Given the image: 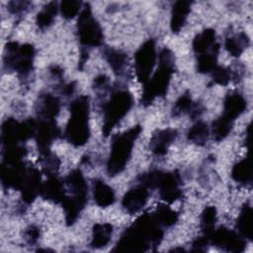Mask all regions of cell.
I'll use <instances>...</instances> for the list:
<instances>
[{
    "instance_id": "484cf974",
    "label": "cell",
    "mask_w": 253,
    "mask_h": 253,
    "mask_svg": "<svg viewBox=\"0 0 253 253\" xmlns=\"http://www.w3.org/2000/svg\"><path fill=\"white\" fill-rule=\"evenodd\" d=\"M231 177L236 183L246 185L251 182L252 179V167L250 159L248 157L242 159L236 163L231 171Z\"/></svg>"
},
{
    "instance_id": "ab89813d",
    "label": "cell",
    "mask_w": 253,
    "mask_h": 253,
    "mask_svg": "<svg viewBox=\"0 0 253 253\" xmlns=\"http://www.w3.org/2000/svg\"><path fill=\"white\" fill-rule=\"evenodd\" d=\"M39 237H40V229L37 226L31 225L30 227L27 228L25 232V239L27 240L28 243L30 244L36 243Z\"/></svg>"
},
{
    "instance_id": "b9f144b4",
    "label": "cell",
    "mask_w": 253,
    "mask_h": 253,
    "mask_svg": "<svg viewBox=\"0 0 253 253\" xmlns=\"http://www.w3.org/2000/svg\"><path fill=\"white\" fill-rule=\"evenodd\" d=\"M74 89H75L74 83H68V84H66V85H63L61 92H62L63 94H65L66 96H69V95H71V94L73 93Z\"/></svg>"
},
{
    "instance_id": "f546056e",
    "label": "cell",
    "mask_w": 253,
    "mask_h": 253,
    "mask_svg": "<svg viewBox=\"0 0 253 253\" xmlns=\"http://www.w3.org/2000/svg\"><path fill=\"white\" fill-rule=\"evenodd\" d=\"M232 125H233V122L226 119L223 116L216 119L212 123V126H211L212 137L214 138V140L220 141V140L224 139L229 134V132L232 128Z\"/></svg>"
},
{
    "instance_id": "8d00e7d4",
    "label": "cell",
    "mask_w": 253,
    "mask_h": 253,
    "mask_svg": "<svg viewBox=\"0 0 253 253\" xmlns=\"http://www.w3.org/2000/svg\"><path fill=\"white\" fill-rule=\"evenodd\" d=\"M211 76H212V80L214 81V83H216L218 85L225 86L228 84V82L231 79L232 71L226 67L216 65L214 67V69L211 71Z\"/></svg>"
},
{
    "instance_id": "5bb4252c",
    "label": "cell",
    "mask_w": 253,
    "mask_h": 253,
    "mask_svg": "<svg viewBox=\"0 0 253 253\" xmlns=\"http://www.w3.org/2000/svg\"><path fill=\"white\" fill-rule=\"evenodd\" d=\"M65 183L70 189V192L72 193L71 197H73L75 200H77L79 203L85 206L87 203L88 186L81 171L78 169L72 170L67 175Z\"/></svg>"
},
{
    "instance_id": "d6986e66",
    "label": "cell",
    "mask_w": 253,
    "mask_h": 253,
    "mask_svg": "<svg viewBox=\"0 0 253 253\" xmlns=\"http://www.w3.org/2000/svg\"><path fill=\"white\" fill-rule=\"evenodd\" d=\"M38 113L43 120H53L60 110L59 100L51 94H43L40 97L37 103Z\"/></svg>"
},
{
    "instance_id": "1f68e13d",
    "label": "cell",
    "mask_w": 253,
    "mask_h": 253,
    "mask_svg": "<svg viewBox=\"0 0 253 253\" xmlns=\"http://www.w3.org/2000/svg\"><path fill=\"white\" fill-rule=\"evenodd\" d=\"M153 217L160 225L171 226L174 223H176L178 219V214L168 206L160 205L157 207V210L153 214Z\"/></svg>"
},
{
    "instance_id": "3957f363",
    "label": "cell",
    "mask_w": 253,
    "mask_h": 253,
    "mask_svg": "<svg viewBox=\"0 0 253 253\" xmlns=\"http://www.w3.org/2000/svg\"><path fill=\"white\" fill-rule=\"evenodd\" d=\"M88 119L89 99L87 96H80L70 104V118L65 128V136L74 146H82L88 141L90 136Z\"/></svg>"
},
{
    "instance_id": "d590c367",
    "label": "cell",
    "mask_w": 253,
    "mask_h": 253,
    "mask_svg": "<svg viewBox=\"0 0 253 253\" xmlns=\"http://www.w3.org/2000/svg\"><path fill=\"white\" fill-rule=\"evenodd\" d=\"M81 8V2L75 0H65L60 3V12L65 19L74 18Z\"/></svg>"
},
{
    "instance_id": "e575fe53",
    "label": "cell",
    "mask_w": 253,
    "mask_h": 253,
    "mask_svg": "<svg viewBox=\"0 0 253 253\" xmlns=\"http://www.w3.org/2000/svg\"><path fill=\"white\" fill-rule=\"evenodd\" d=\"M42 155V171L48 175L49 177L53 176L58 168H59V160L56 156H54L53 154H51L50 152L44 153V154H41Z\"/></svg>"
},
{
    "instance_id": "7a4b0ae2",
    "label": "cell",
    "mask_w": 253,
    "mask_h": 253,
    "mask_svg": "<svg viewBox=\"0 0 253 253\" xmlns=\"http://www.w3.org/2000/svg\"><path fill=\"white\" fill-rule=\"evenodd\" d=\"M174 72V55L168 48L159 53V66L153 76L144 84L141 104L150 105L156 97L164 96L167 92L171 76Z\"/></svg>"
},
{
    "instance_id": "603a6c76",
    "label": "cell",
    "mask_w": 253,
    "mask_h": 253,
    "mask_svg": "<svg viewBox=\"0 0 253 253\" xmlns=\"http://www.w3.org/2000/svg\"><path fill=\"white\" fill-rule=\"evenodd\" d=\"M215 43V32L212 29H207L195 37L193 48L196 53L202 54L210 51Z\"/></svg>"
},
{
    "instance_id": "277c9868",
    "label": "cell",
    "mask_w": 253,
    "mask_h": 253,
    "mask_svg": "<svg viewBox=\"0 0 253 253\" xmlns=\"http://www.w3.org/2000/svg\"><path fill=\"white\" fill-rule=\"evenodd\" d=\"M140 132L141 126H135L114 137L107 163V172L110 176H116L126 168L130 158L134 141Z\"/></svg>"
},
{
    "instance_id": "9a60e30c",
    "label": "cell",
    "mask_w": 253,
    "mask_h": 253,
    "mask_svg": "<svg viewBox=\"0 0 253 253\" xmlns=\"http://www.w3.org/2000/svg\"><path fill=\"white\" fill-rule=\"evenodd\" d=\"M177 130L174 128H164L156 130L150 139V149L156 155H164L170 144L177 137Z\"/></svg>"
},
{
    "instance_id": "7bdbcfd3",
    "label": "cell",
    "mask_w": 253,
    "mask_h": 253,
    "mask_svg": "<svg viewBox=\"0 0 253 253\" xmlns=\"http://www.w3.org/2000/svg\"><path fill=\"white\" fill-rule=\"evenodd\" d=\"M50 72H51L54 76H57V77H60L61 74H62V70H61L58 66H52V67H50Z\"/></svg>"
},
{
    "instance_id": "83f0119b",
    "label": "cell",
    "mask_w": 253,
    "mask_h": 253,
    "mask_svg": "<svg viewBox=\"0 0 253 253\" xmlns=\"http://www.w3.org/2000/svg\"><path fill=\"white\" fill-rule=\"evenodd\" d=\"M218 50H219V45L217 43H215L210 51L199 55L197 69L200 73L211 72L214 69V67L216 66Z\"/></svg>"
},
{
    "instance_id": "d4e9b609",
    "label": "cell",
    "mask_w": 253,
    "mask_h": 253,
    "mask_svg": "<svg viewBox=\"0 0 253 253\" xmlns=\"http://www.w3.org/2000/svg\"><path fill=\"white\" fill-rule=\"evenodd\" d=\"M104 56L114 73L121 75L126 65V54L121 50L108 47L104 50Z\"/></svg>"
},
{
    "instance_id": "2e32d148",
    "label": "cell",
    "mask_w": 253,
    "mask_h": 253,
    "mask_svg": "<svg viewBox=\"0 0 253 253\" xmlns=\"http://www.w3.org/2000/svg\"><path fill=\"white\" fill-rule=\"evenodd\" d=\"M41 174L36 168H29L25 183L20 190L22 199L26 204H31L36 199L41 190Z\"/></svg>"
},
{
    "instance_id": "4dcf8cb0",
    "label": "cell",
    "mask_w": 253,
    "mask_h": 253,
    "mask_svg": "<svg viewBox=\"0 0 253 253\" xmlns=\"http://www.w3.org/2000/svg\"><path fill=\"white\" fill-rule=\"evenodd\" d=\"M210 134V129L207 124L203 122H198L195 124L188 131V139L198 145H203L208 140Z\"/></svg>"
},
{
    "instance_id": "f35d334b",
    "label": "cell",
    "mask_w": 253,
    "mask_h": 253,
    "mask_svg": "<svg viewBox=\"0 0 253 253\" xmlns=\"http://www.w3.org/2000/svg\"><path fill=\"white\" fill-rule=\"evenodd\" d=\"M30 2L27 1H12L8 4V9L12 14H19L28 9Z\"/></svg>"
},
{
    "instance_id": "ba28073f",
    "label": "cell",
    "mask_w": 253,
    "mask_h": 253,
    "mask_svg": "<svg viewBox=\"0 0 253 253\" xmlns=\"http://www.w3.org/2000/svg\"><path fill=\"white\" fill-rule=\"evenodd\" d=\"M156 61V48L153 40L146 41L134 54L136 77L139 82L145 84L152 72Z\"/></svg>"
},
{
    "instance_id": "52a82bcc",
    "label": "cell",
    "mask_w": 253,
    "mask_h": 253,
    "mask_svg": "<svg viewBox=\"0 0 253 253\" xmlns=\"http://www.w3.org/2000/svg\"><path fill=\"white\" fill-rule=\"evenodd\" d=\"M77 34L80 42L85 46H99L103 42V32L94 19L90 6L87 4L81 11L77 22Z\"/></svg>"
},
{
    "instance_id": "44dd1931",
    "label": "cell",
    "mask_w": 253,
    "mask_h": 253,
    "mask_svg": "<svg viewBox=\"0 0 253 253\" xmlns=\"http://www.w3.org/2000/svg\"><path fill=\"white\" fill-rule=\"evenodd\" d=\"M93 195L96 204L99 207H109L115 202V193L113 189L102 180L94 181Z\"/></svg>"
},
{
    "instance_id": "8fae6325",
    "label": "cell",
    "mask_w": 253,
    "mask_h": 253,
    "mask_svg": "<svg viewBox=\"0 0 253 253\" xmlns=\"http://www.w3.org/2000/svg\"><path fill=\"white\" fill-rule=\"evenodd\" d=\"M29 168L24 163L18 162L14 164L3 163L1 166V181L7 188L21 190L28 175Z\"/></svg>"
},
{
    "instance_id": "f1b7e54d",
    "label": "cell",
    "mask_w": 253,
    "mask_h": 253,
    "mask_svg": "<svg viewBox=\"0 0 253 253\" xmlns=\"http://www.w3.org/2000/svg\"><path fill=\"white\" fill-rule=\"evenodd\" d=\"M216 219V211L214 207H207L203 213L201 218V227L204 233V236H206L209 240L214 230V223Z\"/></svg>"
},
{
    "instance_id": "836d02e7",
    "label": "cell",
    "mask_w": 253,
    "mask_h": 253,
    "mask_svg": "<svg viewBox=\"0 0 253 253\" xmlns=\"http://www.w3.org/2000/svg\"><path fill=\"white\" fill-rule=\"evenodd\" d=\"M25 155H26V149L19 144L4 146L3 163L14 164V163L21 162L22 158Z\"/></svg>"
},
{
    "instance_id": "5b68a950",
    "label": "cell",
    "mask_w": 253,
    "mask_h": 253,
    "mask_svg": "<svg viewBox=\"0 0 253 253\" xmlns=\"http://www.w3.org/2000/svg\"><path fill=\"white\" fill-rule=\"evenodd\" d=\"M132 105V96L127 90H118L104 106L103 133L108 136L115 126L127 114Z\"/></svg>"
},
{
    "instance_id": "e0dca14e",
    "label": "cell",
    "mask_w": 253,
    "mask_h": 253,
    "mask_svg": "<svg viewBox=\"0 0 253 253\" xmlns=\"http://www.w3.org/2000/svg\"><path fill=\"white\" fill-rule=\"evenodd\" d=\"M40 194L45 200L53 203H61L65 198L63 182L58 178L51 176L48 180L41 185Z\"/></svg>"
},
{
    "instance_id": "7402d4cb",
    "label": "cell",
    "mask_w": 253,
    "mask_h": 253,
    "mask_svg": "<svg viewBox=\"0 0 253 253\" xmlns=\"http://www.w3.org/2000/svg\"><path fill=\"white\" fill-rule=\"evenodd\" d=\"M253 217H252V209L249 205H244L239 213L236 226L238 234L241 235L244 239H252L253 236Z\"/></svg>"
},
{
    "instance_id": "8992f818",
    "label": "cell",
    "mask_w": 253,
    "mask_h": 253,
    "mask_svg": "<svg viewBox=\"0 0 253 253\" xmlns=\"http://www.w3.org/2000/svg\"><path fill=\"white\" fill-rule=\"evenodd\" d=\"M34 56L35 48L32 44L19 45L15 42H10L6 44L5 65L22 75H26L32 70Z\"/></svg>"
},
{
    "instance_id": "7c38bea8",
    "label": "cell",
    "mask_w": 253,
    "mask_h": 253,
    "mask_svg": "<svg viewBox=\"0 0 253 253\" xmlns=\"http://www.w3.org/2000/svg\"><path fill=\"white\" fill-rule=\"evenodd\" d=\"M58 127L53 120H42L37 125L36 141L41 154L49 152V146L58 135Z\"/></svg>"
},
{
    "instance_id": "ac0fdd59",
    "label": "cell",
    "mask_w": 253,
    "mask_h": 253,
    "mask_svg": "<svg viewBox=\"0 0 253 253\" xmlns=\"http://www.w3.org/2000/svg\"><path fill=\"white\" fill-rule=\"evenodd\" d=\"M246 109V100L239 93H230L226 95L223 104L222 116L230 121L238 118Z\"/></svg>"
},
{
    "instance_id": "6da1fadb",
    "label": "cell",
    "mask_w": 253,
    "mask_h": 253,
    "mask_svg": "<svg viewBox=\"0 0 253 253\" xmlns=\"http://www.w3.org/2000/svg\"><path fill=\"white\" fill-rule=\"evenodd\" d=\"M163 237L160 224L153 215L144 213L140 215L122 234L115 250L141 252L148 250L151 246H157Z\"/></svg>"
},
{
    "instance_id": "30bf717a",
    "label": "cell",
    "mask_w": 253,
    "mask_h": 253,
    "mask_svg": "<svg viewBox=\"0 0 253 253\" xmlns=\"http://www.w3.org/2000/svg\"><path fill=\"white\" fill-rule=\"evenodd\" d=\"M210 241L227 252H242L245 248V239L238 233L224 227L213 230Z\"/></svg>"
},
{
    "instance_id": "4fadbf2b",
    "label": "cell",
    "mask_w": 253,
    "mask_h": 253,
    "mask_svg": "<svg viewBox=\"0 0 253 253\" xmlns=\"http://www.w3.org/2000/svg\"><path fill=\"white\" fill-rule=\"evenodd\" d=\"M148 198V190L146 187L139 185L128 190L122 201V206L129 213L139 211L146 204Z\"/></svg>"
},
{
    "instance_id": "9c48e42d",
    "label": "cell",
    "mask_w": 253,
    "mask_h": 253,
    "mask_svg": "<svg viewBox=\"0 0 253 253\" xmlns=\"http://www.w3.org/2000/svg\"><path fill=\"white\" fill-rule=\"evenodd\" d=\"M159 189L160 197L167 203H173L182 197L180 189V176L177 172L166 173L155 170L153 189Z\"/></svg>"
},
{
    "instance_id": "4316f807",
    "label": "cell",
    "mask_w": 253,
    "mask_h": 253,
    "mask_svg": "<svg viewBox=\"0 0 253 253\" xmlns=\"http://www.w3.org/2000/svg\"><path fill=\"white\" fill-rule=\"evenodd\" d=\"M249 44V38L245 33H238L225 40L226 50L235 57H238Z\"/></svg>"
},
{
    "instance_id": "74e56055",
    "label": "cell",
    "mask_w": 253,
    "mask_h": 253,
    "mask_svg": "<svg viewBox=\"0 0 253 253\" xmlns=\"http://www.w3.org/2000/svg\"><path fill=\"white\" fill-rule=\"evenodd\" d=\"M193 104L194 103H193L190 95L184 94L176 101L173 112L175 114H182V113H185V112L189 113Z\"/></svg>"
},
{
    "instance_id": "ffe728a7",
    "label": "cell",
    "mask_w": 253,
    "mask_h": 253,
    "mask_svg": "<svg viewBox=\"0 0 253 253\" xmlns=\"http://www.w3.org/2000/svg\"><path fill=\"white\" fill-rule=\"evenodd\" d=\"M191 10L190 1H177L172 8L170 27L173 33H179L183 28Z\"/></svg>"
},
{
    "instance_id": "cb8c5ba5",
    "label": "cell",
    "mask_w": 253,
    "mask_h": 253,
    "mask_svg": "<svg viewBox=\"0 0 253 253\" xmlns=\"http://www.w3.org/2000/svg\"><path fill=\"white\" fill-rule=\"evenodd\" d=\"M113 227L109 223H97L93 227L91 246L93 248L105 247L111 240Z\"/></svg>"
},
{
    "instance_id": "d6a6232c",
    "label": "cell",
    "mask_w": 253,
    "mask_h": 253,
    "mask_svg": "<svg viewBox=\"0 0 253 253\" xmlns=\"http://www.w3.org/2000/svg\"><path fill=\"white\" fill-rule=\"evenodd\" d=\"M57 12V5L55 2L46 4L37 16V25L40 29H45L50 26L54 20Z\"/></svg>"
},
{
    "instance_id": "60d3db41",
    "label": "cell",
    "mask_w": 253,
    "mask_h": 253,
    "mask_svg": "<svg viewBox=\"0 0 253 253\" xmlns=\"http://www.w3.org/2000/svg\"><path fill=\"white\" fill-rule=\"evenodd\" d=\"M108 84V77L106 75H99L94 79V88H104Z\"/></svg>"
}]
</instances>
